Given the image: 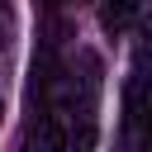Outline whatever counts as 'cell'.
I'll return each mask as SVG.
<instances>
[{"label": "cell", "mask_w": 152, "mask_h": 152, "mask_svg": "<svg viewBox=\"0 0 152 152\" xmlns=\"http://www.w3.org/2000/svg\"><path fill=\"white\" fill-rule=\"evenodd\" d=\"M0 33H5V5H0ZM0 48H5V38H0Z\"/></svg>", "instance_id": "5b68a950"}, {"label": "cell", "mask_w": 152, "mask_h": 152, "mask_svg": "<svg viewBox=\"0 0 152 152\" xmlns=\"http://www.w3.org/2000/svg\"><path fill=\"white\" fill-rule=\"evenodd\" d=\"M0 109H5V104H0Z\"/></svg>", "instance_id": "8992f818"}, {"label": "cell", "mask_w": 152, "mask_h": 152, "mask_svg": "<svg viewBox=\"0 0 152 152\" xmlns=\"http://www.w3.org/2000/svg\"><path fill=\"white\" fill-rule=\"evenodd\" d=\"M24 152H66V133H62V119L57 114H43L28 138H24Z\"/></svg>", "instance_id": "7a4b0ae2"}, {"label": "cell", "mask_w": 152, "mask_h": 152, "mask_svg": "<svg viewBox=\"0 0 152 152\" xmlns=\"http://www.w3.org/2000/svg\"><path fill=\"white\" fill-rule=\"evenodd\" d=\"M142 19V0H100V24L104 33H128Z\"/></svg>", "instance_id": "3957f363"}, {"label": "cell", "mask_w": 152, "mask_h": 152, "mask_svg": "<svg viewBox=\"0 0 152 152\" xmlns=\"http://www.w3.org/2000/svg\"><path fill=\"white\" fill-rule=\"evenodd\" d=\"M124 109L128 124L152 114V14L138 19V38H133V62H128V86H124Z\"/></svg>", "instance_id": "6da1fadb"}, {"label": "cell", "mask_w": 152, "mask_h": 152, "mask_svg": "<svg viewBox=\"0 0 152 152\" xmlns=\"http://www.w3.org/2000/svg\"><path fill=\"white\" fill-rule=\"evenodd\" d=\"M142 152H152V119H147V133H142Z\"/></svg>", "instance_id": "277c9868"}]
</instances>
